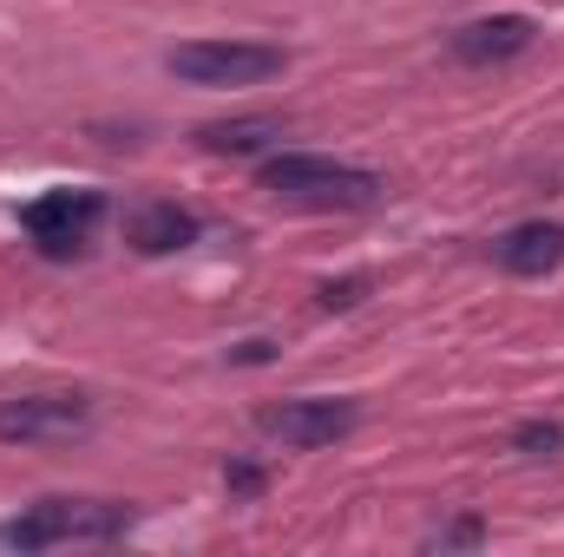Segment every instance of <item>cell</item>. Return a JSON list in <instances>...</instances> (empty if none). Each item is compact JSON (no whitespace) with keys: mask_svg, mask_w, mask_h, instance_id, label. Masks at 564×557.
I'll return each mask as SVG.
<instances>
[{"mask_svg":"<svg viewBox=\"0 0 564 557\" xmlns=\"http://www.w3.org/2000/svg\"><path fill=\"white\" fill-rule=\"evenodd\" d=\"M492 532H486V518H473V512H459V518H446L433 538H426V551H479Z\"/></svg>","mask_w":564,"mask_h":557,"instance_id":"cell-12","label":"cell"},{"mask_svg":"<svg viewBox=\"0 0 564 557\" xmlns=\"http://www.w3.org/2000/svg\"><path fill=\"white\" fill-rule=\"evenodd\" d=\"M512 452H519V459H558L564 426L558 419H519V426H512Z\"/></svg>","mask_w":564,"mask_h":557,"instance_id":"cell-11","label":"cell"},{"mask_svg":"<svg viewBox=\"0 0 564 557\" xmlns=\"http://www.w3.org/2000/svg\"><path fill=\"white\" fill-rule=\"evenodd\" d=\"M270 361H276V341H263V335H250V341L230 348V368H270Z\"/></svg>","mask_w":564,"mask_h":557,"instance_id":"cell-15","label":"cell"},{"mask_svg":"<svg viewBox=\"0 0 564 557\" xmlns=\"http://www.w3.org/2000/svg\"><path fill=\"white\" fill-rule=\"evenodd\" d=\"M197 144H204V151H217V157H263V151H276V144H282V119H270V112L224 119V125H204Z\"/></svg>","mask_w":564,"mask_h":557,"instance_id":"cell-10","label":"cell"},{"mask_svg":"<svg viewBox=\"0 0 564 557\" xmlns=\"http://www.w3.org/2000/svg\"><path fill=\"white\" fill-rule=\"evenodd\" d=\"M164 73L184 79V86H204V92H224V86H263L289 73V53L263 46V40H184L164 53Z\"/></svg>","mask_w":564,"mask_h":557,"instance_id":"cell-3","label":"cell"},{"mask_svg":"<svg viewBox=\"0 0 564 557\" xmlns=\"http://www.w3.org/2000/svg\"><path fill=\"white\" fill-rule=\"evenodd\" d=\"M119 230H126V250L132 256H177V250L197 243V217L177 197H144V204H132Z\"/></svg>","mask_w":564,"mask_h":557,"instance_id":"cell-8","label":"cell"},{"mask_svg":"<svg viewBox=\"0 0 564 557\" xmlns=\"http://www.w3.org/2000/svg\"><path fill=\"white\" fill-rule=\"evenodd\" d=\"M139 525L119 499H40L0 525V551H53V545H119Z\"/></svg>","mask_w":564,"mask_h":557,"instance_id":"cell-2","label":"cell"},{"mask_svg":"<svg viewBox=\"0 0 564 557\" xmlns=\"http://www.w3.org/2000/svg\"><path fill=\"white\" fill-rule=\"evenodd\" d=\"M368 288H375L368 276H335V282H322V288H315V302H322V315H348V308H361V302H368Z\"/></svg>","mask_w":564,"mask_h":557,"instance_id":"cell-13","label":"cell"},{"mask_svg":"<svg viewBox=\"0 0 564 557\" xmlns=\"http://www.w3.org/2000/svg\"><path fill=\"white\" fill-rule=\"evenodd\" d=\"M93 433L86 394H13L0 401V446H73Z\"/></svg>","mask_w":564,"mask_h":557,"instance_id":"cell-5","label":"cell"},{"mask_svg":"<svg viewBox=\"0 0 564 557\" xmlns=\"http://www.w3.org/2000/svg\"><path fill=\"white\" fill-rule=\"evenodd\" d=\"M224 485H230L237 499H257L270 479H263V466H257V459H230V466H224Z\"/></svg>","mask_w":564,"mask_h":557,"instance_id":"cell-14","label":"cell"},{"mask_svg":"<svg viewBox=\"0 0 564 557\" xmlns=\"http://www.w3.org/2000/svg\"><path fill=\"white\" fill-rule=\"evenodd\" d=\"M257 426L282 446H295V452H315V446H335V439H348L361 426V401H348V394H295V401L263 407Z\"/></svg>","mask_w":564,"mask_h":557,"instance_id":"cell-6","label":"cell"},{"mask_svg":"<svg viewBox=\"0 0 564 557\" xmlns=\"http://www.w3.org/2000/svg\"><path fill=\"white\" fill-rule=\"evenodd\" d=\"M532 40H539V20L532 13H486V20L453 26L446 33V53L459 66H506V59L532 53Z\"/></svg>","mask_w":564,"mask_h":557,"instance_id":"cell-7","label":"cell"},{"mask_svg":"<svg viewBox=\"0 0 564 557\" xmlns=\"http://www.w3.org/2000/svg\"><path fill=\"white\" fill-rule=\"evenodd\" d=\"M492 263L506 270V276L519 282H539L552 276L564 263V223H552V217H532V223H512L499 243H492Z\"/></svg>","mask_w":564,"mask_h":557,"instance_id":"cell-9","label":"cell"},{"mask_svg":"<svg viewBox=\"0 0 564 557\" xmlns=\"http://www.w3.org/2000/svg\"><path fill=\"white\" fill-rule=\"evenodd\" d=\"M257 184L289 210H375L388 197V177L368 164H341L322 151H270L257 164Z\"/></svg>","mask_w":564,"mask_h":557,"instance_id":"cell-1","label":"cell"},{"mask_svg":"<svg viewBox=\"0 0 564 557\" xmlns=\"http://www.w3.org/2000/svg\"><path fill=\"white\" fill-rule=\"evenodd\" d=\"M99 217H106V190H40V197L20 210V230L33 237L40 256L66 263V256H86Z\"/></svg>","mask_w":564,"mask_h":557,"instance_id":"cell-4","label":"cell"}]
</instances>
